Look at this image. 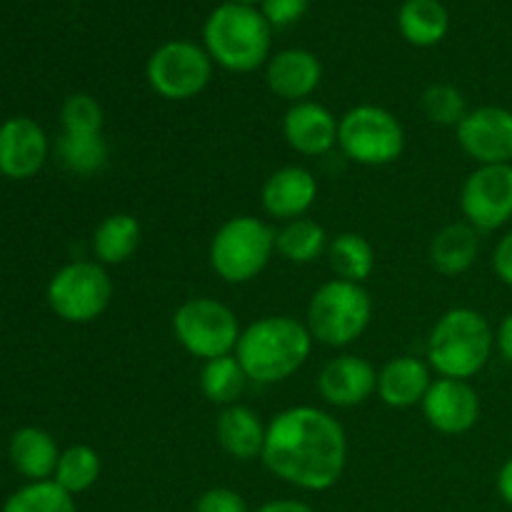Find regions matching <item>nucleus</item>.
Here are the masks:
<instances>
[{
	"label": "nucleus",
	"instance_id": "f257e3e1",
	"mask_svg": "<svg viewBox=\"0 0 512 512\" xmlns=\"http://www.w3.org/2000/svg\"><path fill=\"white\" fill-rule=\"evenodd\" d=\"M260 460L283 483L308 493H323L343 478L348 433L328 410L293 405L268 423Z\"/></svg>",
	"mask_w": 512,
	"mask_h": 512
},
{
	"label": "nucleus",
	"instance_id": "f03ea898",
	"mask_svg": "<svg viewBox=\"0 0 512 512\" xmlns=\"http://www.w3.org/2000/svg\"><path fill=\"white\" fill-rule=\"evenodd\" d=\"M313 345L315 340L305 320L293 315H263L243 328L235 358L250 383L278 385L305 368Z\"/></svg>",
	"mask_w": 512,
	"mask_h": 512
},
{
	"label": "nucleus",
	"instance_id": "7ed1b4c3",
	"mask_svg": "<svg viewBox=\"0 0 512 512\" xmlns=\"http://www.w3.org/2000/svg\"><path fill=\"white\" fill-rule=\"evenodd\" d=\"M495 353V330L475 308H450L428 335L425 360L438 378L473 380Z\"/></svg>",
	"mask_w": 512,
	"mask_h": 512
},
{
	"label": "nucleus",
	"instance_id": "20e7f679",
	"mask_svg": "<svg viewBox=\"0 0 512 512\" xmlns=\"http://www.w3.org/2000/svg\"><path fill=\"white\" fill-rule=\"evenodd\" d=\"M203 48L230 73H253L270 60L273 28L253 5L225 3L208 15Z\"/></svg>",
	"mask_w": 512,
	"mask_h": 512
},
{
	"label": "nucleus",
	"instance_id": "39448f33",
	"mask_svg": "<svg viewBox=\"0 0 512 512\" xmlns=\"http://www.w3.org/2000/svg\"><path fill=\"white\" fill-rule=\"evenodd\" d=\"M275 255V228L255 215L228 218L208 245L210 268L228 285L253 283Z\"/></svg>",
	"mask_w": 512,
	"mask_h": 512
},
{
	"label": "nucleus",
	"instance_id": "423d86ee",
	"mask_svg": "<svg viewBox=\"0 0 512 512\" xmlns=\"http://www.w3.org/2000/svg\"><path fill=\"white\" fill-rule=\"evenodd\" d=\"M373 320V298L365 285L350 280H325L308 300L305 325L315 343L348 348L363 338Z\"/></svg>",
	"mask_w": 512,
	"mask_h": 512
},
{
	"label": "nucleus",
	"instance_id": "0eeeda50",
	"mask_svg": "<svg viewBox=\"0 0 512 512\" xmlns=\"http://www.w3.org/2000/svg\"><path fill=\"white\" fill-rule=\"evenodd\" d=\"M338 148L353 163L365 168H385L403 158L405 128L398 115L383 105H353L340 115Z\"/></svg>",
	"mask_w": 512,
	"mask_h": 512
},
{
	"label": "nucleus",
	"instance_id": "6e6552de",
	"mask_svg": "<svg viewBox=\"0 0 512 512\" xmlns=\"http://www.w3.org/2000/svg\"><path fill=\"white\" fill-rule=\"evenodd\" d=\"M240 333L243 328L235 310L210 295L183 300L173 313L175 340L185 353L203 363L233 355Z\"/></svg>",
	"mask_w": 512,
	"mask_h": 512
},
{
	"label": "nucleus",
	"instance_id": "1a4fd4ad",
	"mask_svg": "<svg viewBox=\"0 0 512 512\" xmlns=\"http://www.w3.org/2000/svg\"><path fill=\"white\" fill-rule=\"evenodd\" d=\"M113 293L115 285L105 265L98 260H73L55 270L45 298L63 323L88 325L103 318L113 303Z\"/></svg>",
	"mask_w": 512,
	"mask_h": 512
},
{
	"label": "nucleus",
	"instance_id": "9d476101",
	"mask_svg": "<svg viewBox=\"0 0 512 512\" xmlns=\"http://www.w3.org/2000/svg\"><path fill=\"white\" fill-rule=\"evenodd\" d=\"M213 58L193 40H168L153 50L145 65V78L158 98L170 103L193 100L213 80Z\"/></svg>",
	"mask_w": 512,
	"mask_h": 512
},
{
	"label": "nucleus",
	"instance_id": "9b49d317",
	"mask_svg": "<svg viewBox=\"0 0 512 512\" xmlns=\"http://www.w3.org/2000/svg\"><path fill=\"white\" fill-rule=\"evenodd\" d=\"M460 213L480 233H493L512 220V163L478 165L460 188Z\"/></svg>",
	"mask_w": 512,
	"mask_h": 512
},
{
	"label": "nucleus",
	"instance_id": "f8f14e48",
	"mask_svg": "<svg viewBox=\"0 0 512 512\" xmlns=\"http://www.w3.org/2000/svg\"><path fill=\"white\" fill-rule=\"evenodd\" d=\"M460 150L478 165L512 163V110L503 105H480L455 128Z\"/></svg>",
	"mask_w": 512,
	"mask_h": 512
},
{
	"label": "nucleus",
	"instance_id": "ddd939ff",
	"mask_svg": "<svg viewBox=\"0 0 512 512\" xmlns=\"http://www.w3.org/2000/svg\"><path fill=\"white\" fill-rule=\"evenodd\" d=\"M420 410H423L425 423L435 433L458 438L478 425L483 405H480V395L470 385V380L435 378L428 395L420 403Z\"/></svg>",
	"mask_w": 512,
	"mask_h": 512
},
{
	"label": "nucleus",
	"instance_id": "4468645a",
	"mask_svg": "<svg viewBox=\"0 0 512 512\" xmlns=\"http://www.w3.org/2000/svg\"><path fill=\"white\" fill-rule=\"evenodd\" d=\"M50 143L43 125L28 115L0 123V175L8 180H30L48 163Z\"/></svg>",
	"mask_w": 512,
	"mask_h": 512
},
{
	"label": "nucleus",
	"instance_id": "2eb2a0df",
	"mask_svg": "<svg viewBox=\"0 0 512 512\" xmlns=\"http://www.w3.org/2000/svg\"><path fill=\"white\" fill-rule=\"evenodd\" d=\"M318 393L333 408H358L378 393V370L363 355H335L320 370Z\"/></svg>",
	"mask_w": 512,
	"mask_h": 512
},
{
	"label": "nucleus",
	"instance_id": "dca6fc26",
	"mask_svg": "<svg viewBox=\"0 0 512 512\" xmlns=\"http://www.w3.org/2000/svg\"><path fill=\"white\" fill-rule=\"evenodd\" d=\"M320 185L313 170L305 165H283L265 178L260 190L263 210L278 223L305 218L315 203H318Z\"/></svg>",
	"mask_w": 512,
	"mask_h": 512
},
{
	"label": "nucleus",
	"instance_id": "f3484780",
	"mask_svg": "<svg viewBox=\"0 0 512 512\" xmlns=\"http://www.w3.org/2000/svg\"><path fill=\"white\" fill-rule=\"evenodd\" d=\"M335 113L318 100L293 103L283 115V138L290 148L305 158H320L338 145Z\"/></svg>",
	"mask_w": 512,
	"mask_h": 512
},
{
	"label": "nucleus",
	"instance_id": "a211bd4d",
	"mask_svg": "<svg viewBox=\"0 0 512 512\" xmlns=\"http://www.w3.org/2000/svg\"><path fill=\"white\" fill-rule=\"evenodd\" d=\"M323 65L318 55L305 48H288L275 53L265 68V83L275 98L293 103L310 100V95L320 88Z\"/></svg>",
	"mask_w": 512,
	"mask_h": 512
},
{
	"label": "nucleus",
	"instance_id": "6ab92c4d",
	"mask_svg": "<svg viewBox=\"0 0 512 512\" xmlns=\"http://www.w3.org/2000/svg\"><path fill=\"white\" fill-rule=\"evenodd\" d=\"M433 368L428 360L415 355H398L390 358L378 370V398L380 403L393 410L420 408L433 385Z\"/></svg>",
	"mask_w": 512,
	"mask_h": 512
},
{
	"label": "nucleus",
	"instance_id": "aec40b11",
	"mask_svg": "<svg viewBox=\"0 0 512 512\" xmlns=\"http://www.w3.org/2000/svg\"><path fill=\"white\" fill-rule=\"evenodd\" d=\"M265 433H268V423H263L253 408L240 403L220 410L218 423H215L218 445L225 455L240 463H250L263 455Z\"/></svg>",
	"mask_w": 512,
	"mask_h": 512
},
{
	"label": "nucleus",
	"instance_id": "412c9836",
	"mask_svg": "<svg viewBox=\"0 0 512 512\" xmlns=\"http://www.w3.org/2000/svg\"><path fill=\"white\" fill-rule=\"evenodd\" d=\"M480 255V230L473 225L458 220L448 223L433 235L428 248V260L435 273L445 278H458L465 275L475 265Z\"/></svg>",
	"mask_w": 512,
	"mask_h": 512
},
{
	"label": "nucleus",
	"instance_id": "4be33fe9",
	"mask_svg": "<svg viewBox=\"0 0 512 512\" xmlns=\"http://www.w3.org/2000/svg\"><path fill=\"white\" fill-rule=\"evenodd\" d=\"M60 453L63 450L58 448L53 435L43 428H35V425L15 430L8 445L10 463L23 478H28V483L53 480Z\"/></svg>",
	"mask_w": 512,
	"mask_h": 512
},
{
	"label": "nucleus",
	"instance_id": "5701e85b",
	"mask_svg": "<svg viewBox=\"0 0 512 512\" xmlns=\"http://www.w3.org/2000/svg\"><path fill=\"white\" fill-rule=\"evenodd\" d=\"M143 228L138 218L130 213H110L95 225L93 230V255L100 265H123L138 253Z\"/></svg>",
	"mask_w": 512,
	"mask_h": 512
},
{
	"label": "nucleus",
	"instance_id": "b1692460",
	"mask_svg": "<svg viewBox=\"0 0 512 512\" xmlns=\"http://www.w3.org/2000/svg\"><path fill=\"white\" fill-rule=\"evenodd\" d=\"M330 245V235L318 220L295 218L275 230V253L293 265H310L325 258Z\"/></svg>",
	"mask_w": 512,
	"mask_h": 512
},
{
	"label": "nucleus",
	"instance_id": "393cba45",
	"mask_svg": "<svg viewBox=\"0 0 512 512\" xmlns=\"http://www.w3.org/2000/svg\"><path fill=\"white\" fill-rule=\"evenodd\" d=\"M450 15L440 0H405L398 10V30L415 48L438 45L448 35Z\"/></svg>",
	"mask_w": 512,
	"mask_h": 512
},
{
	"label": "nucleus",
	"instance_id": "a878e982",
	"mask_svg": "<svg viewBox=\"0 0 512 512\" xmlns=\"http://www.w3.org/2000/svg\"><path fill=\"white\" fill-rule=\"evenodd\" d=\"M325 258H328V265L335 273V278L360 285H365V280L375 273V265H378L373 243L365 235L353 233V230L333 235Z\"/></svg>",
	"mask_w": 512,
	"mask_h": 512
},
{
	"label": "nucleus",
	"instance_id": "bb28decb",
	"mask_svg": "<svg viewBox=\"0 0 512 512\" xmlns=\"http://www.w3.org/2000/svg\"><path fill=\"white\" fill-rule=\"evenodd\" d=\"M55 155L68 173L78 175V178H93V175L103 173L105 165H108L110 148L103 133H60L58 143H55Z\"/></svg>",
	"mask_w": 512,
	"mask_h": 512
},
{
	"label": "nucleus",
	"instance_id": "cd10ccee",
	"mask_svg": "<svg viewBox=\"0 0 512 512\" xmlns=\"http://www.w3.org/2000/svg\"><path fill=\"white\" fill-rule=\"evenodd\" d=\"M200 393L205 395V400L220 408H228L240 400V395L248 388V375H245L243 365L238 363V358L233 355H223V358L205 360L203 368H200Z\"/></svg>",
	"mask_w": 512,
	"mask_h": 512
},
{
	"label": "nucleus",
	"instance_id": "c85d7f7f",
	"mask_svg": "<svg viewBox=\"0 0 512 512\" xmlns=\"http://www.w3.org/2000/svg\"><path fill=\"white\" fill-rule=\"evenodd\" d=\"M100 470H103V460H100L98 450L93 445L78 443L60 453L53 480L75 498L98 483Z\"/></svg>",
	"mask_w": 512,
	"mask_h": 512
},
{
	"label": "nucleus",
	"instance_id": "c756f323",
	"mask_svg": "<svg viewBox=\"0 0 512 512\" xmlns=\"http://www.w3.org/2000/svg\"><path fill=\"white\" fill-rule=\"evenodd\" d=\"M3 512H78L75 498L55 480H38L15 490L5 500Z\"/></svg>",
	"mask_w": 512,
	"mask_h": 512
},
{
	"label": "nucleus",
	"instance_id": "7c9ffc66",
	"mask_svg": "<svg viewBox=\"0 0 512 512\" xmlns=\"http://www.w3.org/2000/svg\"><path fill=\"white\" fill-rule=\"evenodd\" d=\"M420 110L428 123L440 125V128H458L470 108L463 90L450 83H433L420 95Z\"/></svg>",
	"mask_w": 512,
	"mask_h": 512
},
{
	"label": "nucleus",
	"instance_id": "2f4dec72",
	"mask_svg": "<svg viewBox=\"0 0 512 512\" xmlns=\"http://www.w3.org/2000/svg\"><path fill=\"white\" fill-rule=\"evenodd\" d=\"M60 128L73 135L103 133V108L88 93L68 95L60 105Z\"/></svg>",
	"mask_w": 512,
	"mask_h": 512
},
{
	"label": "nucleus",
	"instance_id": "473e14b6",
	"mask_svg": "<svg viewBox=\"0 0 512 512\" xmlns=\"http://www.w3.org/2000/svg\"><path fill=\"white\" fill-rule=\"evenodd\" d=\"M195 512H250L243 495L233 488H208L195 500Z\"/></svg>",
	"mask_w": 512,
	"mask_h": 512
},
{
	"label": "nucleus",
	"instance_id": "72a5a7b5",
	"mask_svg": "<svg viewBox=\"0 0 512 512\" xmlns=\"http://www.w3.org/2000/svg\"><path fill=\"white\" fill-rule=\"evenodd\" d=\"M310 0H263L265 20L270 23V28H288V25L298 23L300 18L308 10Z\"/></svg>",
	"mask_w": 512,
	"mask_h": 512
},
{
	"label": "nucleus",
	"instance_id": "f704fd0d",
	"mask_svg": "<svg viewBox=\"0 0 512 512\" xmlns=\"http://www.w3.org/2000/svg\"><path fill=\"white\" fill-rule=\"evenodd\" d=\"M493 270L503 285L512 288V230L498 240L493 250Z\"/></svg>",
	"mask_w": 512,
	"mask_h": 512
},
{
	"label": "nucleus",
	"instance_id": "c9c22d12",
	"mask_svg": "<svg viewBox=\"0 0 512 512\" xmlns=\"http://www.w3.org/2000/svg\"><path fill=\"white\" fill-rule=\"evenodd\" d=\"M495 350H498L505 363L512 365V313L505 315L500 320L498 330H495Z\"/></svg>",
	"mask_w": 512,
	"mask_h": 512
},
{
	"label": "nucleus",
	"instance_id": "e433bc0d",
	"mask_svg": "<svg viewBox=\"0 0 512 512\" xmlns=\"http://www.w3.org/2000/svg\"><path fill=\"white\" fill-rule=\"evenodd\" d=\"M495 488H498L500 500L512 508V458H508L500 465L498 475H495Z\"/></svg>",
	"mask_w": 512,
	"mask_h": 512
},
{
	"label": "nucleus",
	"instance_id": "4c0bfd02",
	"mask_svg": "<svg viewBox=\"0 0 512 512\" xmlns=\"http://www.w3.org/2000/svg\"><path fill=\"white\" fill-rule=\"evenodd\" d=\"M255 512H315L308 503L303 500H270V503H263Z\"/></svg>",
	"mask_w": 512,
	"mask_h": 512
},
{
	"label": "nucleus",
	"instance_id": "58836bf2",
	"mask_svg": "<svg viewBox=\"0 0 512 512\" xmlns=\"http://www.w3.org/2000/svg\"><path fill=\"white\" fill-rule=\"evenodd\" d=\"M230 3H240V5H255V3H263V0H230Z\"/></svg>",
	"mask_w": 512,
	"mask_h": 512
}]
</instances>
